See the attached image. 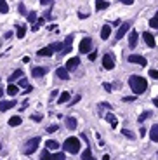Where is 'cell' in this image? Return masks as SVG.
<instances>
[{"label": "cell", "mask_w": 158, "mask_h": 160, "mask_svg": "<svg viewBox=\"0 0 158 160\" xmlns=\"http://www.w3.org/2000/svg\"><path fill=\"white\" fill-rule=\"evenodd\" d=\"M123 101H125V103H132V101H136V98H134V96H125Z\"/></svg>", "instance_id": "cell-39"}, {"label": "cell", "mask_w": 158, "mask_h": 160, "mask_svg": "<svg viewBox=\"0 0 158 160\" xmlns=\"http://www.w3.org/2000/svg\"><path fill=\"white\" fill-rule=\"evenodd\" d=\"M156 155H158V153H156Z\"/></svg>", "instance_id": "cell-51"}, {"label": "cell", "mask_w": 158, "mask_h": 160, "mask_svg": "<svg viewBox=\"0 0 158 160\" xmlns=\"http://www.w3.org/2000/svg\"><path fill=\"white\" fill-rule=\"evenodd\" d=\"M40 160H50V153H49V150H44V151H42Z\"/></svg>", "instance_id": "cell-32"}, {"label": "cell", "mask_w": 158, "mask_h": 160, "mask_svg": "<svg viewBox=\"0 0 158 160\" xmlns=\"http://www.w3.org/2000/svg\"><path fill=\"white\" fill-rule=\"evenodd\" d=\"M12 106H16V101H0V111H7Z\"/></svg>", "instance_id": "cell-14"}, {"label": "cell", "mask_w": 158, "mask_h": 160, "mask_svg": "<svg viewBox=\"0 0 158 160\" xmlns=\"http://www.w3.org/2000/svg\"><path fill=\"white\" fill-rule=\"evenodd\" d=\"M40 4H42V5H52L54 0H40Z\"/></svg>", "instance_id": "cell-40"}, {"label": "cell", "mask_w": 158, "mask_h": 160, "mask_svg": "<svg viewBox=\"0 0 158 160\" xmlns=\"http://www.w3.org/2000/svg\"><path fill=\"white\" fill-rule=\"evenodd\" d=\"M129 28H130V23H129V21L122 23V24H120V30L116 31V35H115V40L123 38V35H125V31H129Z\"/></svg>", "instance_id": "cell-7"}, {"label": "cell", "mask_w": 158, "mask_h": 160, "mask_svg": "<svg viewBox=\"0 0 158 160\" xmlns=\"http://www.w3.org/2000/svg\"><path fill=\"white\" fill-rule=\"evenodd\" d=\"M127 61L134 63V64H141V66H146V63H148L143 56H137V54H130V56L127 58Z\"/></svg>", "instance_id": "cell-5"}, {"label": "cell", "mask_w": 158, "mask_h": 160, "mask_svg": "<svg viewBox=\"0 0 158 160\" xmlns=\"http://www.w3.org/2000/svg\"><path fill=\"white\" fill-rule=\"evenodd\" d=\"M90 158H92V153H90V148H85V151H84V153H82V160H90Z\"/></svg>", "instance_id": "cell-28"}, {"label": "cell", "mask_w": 158, "mask_h": 160, "mask_svg": "<svg viewBox=\"0 0 158 160\" xmlns=\"http://www.w3.org/2000/svg\"><path fill=\"white\" fill-rule=\"evenodd\" d=\"M137 38H139L137 31H130V33H129V47H130V49L137 47Z\"/></svg>", "instance_id": "cell-8"}, {"label": "cell", "mask_w": 158, "mask_h": 160, "mask_svg": "<svg viewBox=\"0 0 158 160\" xmlns=\"http://www.w3.org/2000/svg\"><path fill=\"white\" fill-rule=\"evenodd\" d=\"M122 4H125V5H130V4H134V0H122Z\"/></svg>", "instance_id": "cell-44"}, {"label": "cell", "mask_w": 158, "mask_h": 160, "mask_svg": "<svg viewBox=\"0 0 158 160\" xmlns=\"http://www.w3.org/2000/svg\"><path fill=\"white\" fill-rule=\"evenodd\" d=\"M80 64V59L78 58H70L68 61H66V70L70 71V70H75V68Z\"/></svg>", "instance_id": "cell-11"}, {"label": "cell", "mask_w": 158, "mask_h": 160, "mask_svg": "<svg viewBox=\"0 0 158 160\" xmlns=\"http://www.w3.org/2000/svg\"><path fill=\"white\" fill-rule=\"evenodd\" d=\"M106 120L111 124V127H116V118H115L113 113H108V115H106Z\"/></svg>", "instance_id": "cell-27"}, {"label": "cell", "mask_w": 158, "mask_h": 160, "mask_svg": "<svg viewBox=\"0 0 158 160\" xmlns=\"http://www.w3.org/2000/svg\"><path fill=\"white\" fill-rule=\"evenodd\" d=\"M57 129H59L57 125H49V127H47V132H49V134H52V132H56Z\"/></svg>", "instance_id": "cell-36"}, {"label": "cell", "mask_w": 158, "mask_h": 160, "mask_svg": "<svg viewBox=\"0 0 158 160\" xmlns=\"http://www.w3.org/2000/svg\"><path fill=\"white\" fill-rule=\"evenodd\" d=\"M38 143H40V138H33L28 141V144L24 146V153L26 155H31V153H35V150L38 148Z\"/></svg>", "instance_id": "cell-3"}, {"label": "cell", "mask_w": 158, "mask_h": 160, "mask_svg": "<svg viewBox=\"0 0 158 160\" xmlns=\"http://www.w3.org/2000/svg\"><path fill=\"white\" fill-rule=\"evenodd\" d=\"M103 87L106 89V92H111V89H113V87H111V84H108V82H104V84H103Z\"/></svg>", "instance_id": "cell-38"}, {"label": "cell", "mask_w": 158, "mask_h": 160, "mask_svg": "<svg viewBox=\"0 0 158 160\" xmlns=\"http://www.w3.org/2000/svg\"><path fill=\"white\" fill-rule=\"evenodd\" d=\"M50 49H52L54 52H63V49H64V44H61V42H56V44H50Z\"/></svg>", "instance_id": "cell-23"}, {"label": "cell", "mask_w": 158, "mask_h": 160, "mask_svg": "<svg viewBox=\"0 0 158 160\" xmlns=\"http://www.w3.org/2000/svg\"><path fill=\"white\" fill-rule=\"evenodd\" d=\"M110 35H111V26H110V24H104L103 30H101V38L108 40V38H110Z\"/></svg>", "instance_id": "cell-16"}, {"label": "cell", "mask_w": 158, "mask_h": 160, "mask_svg": "<svg viewBox=\"0 0 158 160\" xmlns=\"http://www.w3.org/2000/svg\"><path fill=\"white\" fill-rule=\"evenodd\" d=\"M0 150H2V143H0Z\"/></svg>", "instance_id": "cell-49"}, {"label": "cell", "mask_w": 158, "mask_h": 160, "mask_svg": "<svg viewBox=\"0 0 158 160\" xmlns=\"http://www.w3.org/2000/svg\"><path fill=\"white\" fill-rule=\"evenodd\" d=\"M7 94H9V96H16V94H19V87L16 84H9V87H7Z\"/></svg>", "instance_id": "cell-18"}, {"label": "cell", "mask_w": 158, "mask_h": 160, "mask_svg": "<svg viewBox=\"0 0 158 160\" xmlns=\"http://www.w3.org/2000/svg\"><path fill=\"white\" fill-rule=\"evenodd\" d=\"M52 54H54V51L50 49V45H49V47H44V49H38V51H37V56H40V58H42V56H45V58H50Z\"/></svg>", "instance_id": "cell-12"}, {"label": "cell", "mask_w": 158, "mask_h": 160, "mask_svg": "<svg viewBox=\"0 0 158 160\" xmlns=\"http://www.w3.org/2000/svg\"><path fill=\"white\" fill-rule=\"evenodd\" d=\"M63 146H64V151H68V153H78L80 151V139L78 138H68Z\"/></svg>", "instance_id": "cell-2"}, {"label": "cell", "mask_w": 158, "mask_h": 160, "mask_svg": "<svg viewBox=\"0 0 158 160\" xmlns=\"http://www.w3.org/2000/svg\"><path fill=\"white\" fill-rule=\"evenodd\" d=\"M50 160H66V155L64 153H54V155H50Z\"/></svg>", "instance_id": "cell-31"}, {"label": "cell", "mask_w": 158, "mask_h": 160, "mask_svg": "<svg viewBox=\"0 0 158 160\" xmlns=\"http://www.w3.org/2000/svg\"><path fill=\"white\" fill-rule=\"evenodd\" d=\"M103 66L106 68V70H113L115 68V59L111 54H104V58H103Z\"/></svg>", "instance_id": "cell-6"}, {"label": "cell", "mask_w": 158, "mask_h": 160, "mask_svg": "<svg viewBox=\"0 0 158 160\" xmlns=\"http://www.w3.org/2000/svg\"><path fill=\"white\" fill-rule=\"evenodd\" d=\"M149 138H151V141L158 143V124L151 127V131H149Z\"/></svg>", "instance_id": "cell-17"}, {"label": "cell", "mask_w": 158, "mask_h": 160, "mask_svg": "<svg viewBox=\"0 0 158 160\" xmlns=\"http://www.w3.org/2000/svg\"><path fill=\"white\" fill-rule=\"evenodd\" d=\"M90 49H92V40L89 38H84L80 42V52L82 54H90Z\"/></svg>", "instance_id": "cell-4"}, {"label": "cell", "mask_w": 158, "mask_h": 160, "mask_svg": "<svg viewBox=\"0 0 158 160\" xmlns=\"http://www.w3.org/2000/svg\"><path fill=\"white\" fill-rule=\"evenodd\" d=\"M143 40H144V44L148 45V47H155V38L149 31H144V33H143Z\"/></svg>", "instance_id": "cell-9"}, {"label": "cell", "mask_w": 158, "mask_h": 160, "mask_svg": "<svg viewBox=\"0 0 158 160\" xmlns=\"http://www.w3.org/2000/svg\"><path fill=\"white\" fill-rule=\"evenodd\" d=\"M97 58V52H96V51H94V52H90V54H89V59H90V61H94V59H96Z\"/></svg>", "instance_id": "cell-42"}, {"label": "cell", "mask_w": 158, "mask_h": 160, "mask_svg": "<svg viewBox=\"0 0 158 160\" xmlns=\"http://www.w3.org/2000/svg\"><path fill=\"white\" fill-rule=\"evenodd\" d=\"M108 7H110V2H106V0H99V2H96V9L97 11L108 9Z\"/></svg>", "instance_id": "cell-22"}, {"label": "cell", "mask_w": 158, "mask_h": 160, "mask_svg": "<svg viewBox=\"0 0 158 160\" xmlns=\"http://www.w3.org/2000/svg\"><path fill=\"white\" fill-rule=\"evenodd\" d=\"M45 73H47V68H44V66H37V68H33V70H31V75L35 77V78L44 77Z\"/></svg>", "instance_id": "cell-10"}, {"label": "cell", "mask_w": 158, "mask_h": 160, "mask_svg": "<svg viewBox=\"0 0 158 160\" xmlns=\"http://www.w3.org/2000/svg\"><path fill=\"white\" fill-rule=\"evenodd\" d=\"M80 101V96H77V98L73 99V101H70V104H75V103H78Z\"/></svg>", "instance_id": "cell-45"}, {"label": "cell", "mask_w": 158, "mask_h": 160, "mask_svg": "<svg viewBox=\"0 0 158 160\" xmlns=\"http://www.w3.org/2000/svg\"><path fill=\"white\" fill-rule=\"evenodd\" d=\"M66 127H68L70 131H75L77 129V118H73V117L66 118Z\"/></svg>", "instance_id": "cell-19"}, {"label": "cell", "mask_w": 158, "mask_h": 160, "mask_svg": "<svg viewBox=\"0 0 158 160\" xmlns=\"http://www.w3.org/2000/svg\"><path fill=\"white\" fill-rule=\"evenodd\" d=\"M21 117H11L9 118V125L11 127H18V125H21Z\"/></svg>", "instance_id": "cell-21"}, {"label": "cell", "mask_w": 158, "mask_h": 160, "mask_svg": "<svg viewBox=\"0 0 158 160\" xmlns=\"http://www.w3.org/2000/svg\"><path fill=\"white\" fill-rule=\"evenodd\" d=\"M19 12H21V14H26V7H24V4H19Z\"/></svg>", "instance_id": "cell-41"}, {"label": "cell", "mask_w": 158, "mask_h": 160, "mask_svg": "<svg viewBox=\"0 0 158 160\" xmlns=\"http://www.w3.org/2000/svg\"><path fill=\"white\" fill-rule=\"evenodd\" d=\"M68 99H70V92H63L61 96H59V99H57V103H61L63 104V103H66Z\"/></svg>", "instance_id": "cell-30"}, {"label": "cell", "mask_w": 158, "mask_h": 160, "mask_svg": "<svg viewBox=\"0 0 158 160\" xmlns=\"http://www.w3.org/2000/svg\"><path fill=\"white\" fill-rule=\"evenodd\" d=\"M23 73H24V71H23V70H16V71H14V73H12V75L9 77V82H11V84H12L14 80H18V78H23Z\"/></svg>", "instance_id": "cell-20"}, {"label": "cell", "mask_w": 158, "mask_h": 160, "mask_svg": "<svg viewBox=\"0 0 158 160\" xmlns=\"http://www.w3.org/2000/svg\"><path fill=\"white\" fill-rule=\"evenodd\" d=\"M103 160H110V155H104V157H103Z\"/></svg>", "instance_id": "cell-48"}, {"label": "cell", "mask_w": 158, "mask_h": 160, "mask_svg": "<svg viewBox=\"0 0 158 160\" xmlns=\"http://www.w3.org/2000/svg\"><path fill=\"white\" fill-rule=\"evenodd\" d=\"M149 26L155 28V30H158V11H156V14L153 16V19H149Z\"/></svg>", "instance_id": "cell-25"}, {"label": "cell", "mask_w": 158, "mask_h": 160, "mask_svg": "<svg viewBox=\"0 0 158 160\" xmlns=\"http://www.w3.org/2000/svg\"><path fill=\"white\" fill-rule=\"evenodd\" d=\"M149 77L158 80V70H149Z\"/></svg>", "instance_id": "cell-37"}, {"label": "cell", "mask_w": 158, "mask_h": 160, "mask_svg": "<svg viewBox=\"0 0 158 160\" xmlns=\"http://www.w3.org/2000/svg\"><path fill=\"white\" fill-rule=\"evenodd\" d=\"M153 104H155V106L158 108V99H153Z\"/></svg>", "instance_id": "cell-47"}, {"label": "cell", "mask_w": 158, "mask_h": 160, "mask_svg": "<svg viewBox=\"0 0 158 160\" xmlns=\"http://www.w3.org/2000/svg\"><path fill=\"white\" fill-rule=\"evenodd\" d=\"M56 75L59 77L61 80H68V78H70V73H68V70H66V68H57Z\"/></svg>", "instance_id": "cell-15"}, {"label": "cell", "mask_w": 158, "mask_h": 160, "mask_svg": "<svg viewBox=\"0 0 158 160\" xmlns=\"http://www.w3.org/2000/svg\"><path fill=\"white\" fill-rule=\"evenodd\" d=\"M122 132H123V136H127V138H130V139L136 138V136H134V132H130V131H127V129H123Z\"/></svg>", "instance_id": "cell-35"}, {"label": "cell", "mask_w": 158, "mask_h": 160, "mask_svg": "<svg viewBox=\"0 0 158 160\" xmlns=\"http://www.w3.org/2000/svg\"><path fill=\"white\" fill-rule=\"evenodd\" d=\"M90 160H96V158H90Z\"/></svg>", "instance_id": "cell-50"}, {"label": "cell", "mask_w": 158, "mask_h": 160, "mask_svg": "<svg viewBox=\"0 0 158 160\" xmlns=\"http://www.w3.org/2000/svg\"><path fill=\"white\" fill-rule=\"evenodd\" d=\"M45 144H47V150H57V148H59V143L54 141V139H49Z\"/></svg>", "instance_id": "cell-24"}, {"label": "cell", "mask_w": 158, "mask_h": 160, "mask_svg": "<svg viewBox=\"0 0 158 160\" xmlns=\"http://www.w3.org/2000/svg\"><path fill=\"white\" fill-rule=\"evenodd\" d=\"M0 12L2 14L9 12V5H7V2H4V0H0Z\"/></svg>", "instance_id": "cell-29"}, {"label": "cell", "mask_w": 158, "mask_h": 160, "mask_svg": "<svg viewBox=\"0 0 158 160\" xmlns=\"http://www.w3.org/2000/svg\"><path fill=\"white\" fill-rule=\"evenodd\" d=\"M71 44H73V35H68L64 38V49H63L61 54H66L68 51H71Z\"/></svg>", "instance_id": "cell-13"}, {"label": "cell", "mask_w": 158, "mask_h": 160, "mask_svg": "<svg viewBox=\"0 0 158 160\" xmlns=\"http://www.w3.org/2000/svg\"><path fill=\"white\" fill-rule=\"evenodd\" d=\"M31 118L35 120V122H40V120H42V117H40V115H31Z\"/></svg>", "instance_id": "cell-43"}, {"label": "cell", "mask_w": 158, "mask_h": 160, "mask_svg": "<svg viewBox=\"0 0 158 160\" xmlns=\"http://www.w3.org/2000/svg\"><path fill=\"white\" fill-rule=\"evenodd\" d=\"M129 85H130V89L134 91V94H144L146 89H148V82H146L144 77H139V75H132L129 78Z\"/></svg>", "instance_id": "cell-1"}, {"label": "cell", "mask_w": 158, "mask_h": 160, "mask_svg": "<svg viewBox=\"0 0 158 160\" xmlns=\"http://www.w3.org/2000/svg\"><path fill=\"white\" fill-rule=\"evenodd\" d=\"M16 35H18V38H24V35H26V26H18Z\"/></svg>", "instance_id": "cell-26"}, {"label": "cell", "mask_w": 158, "mask_h": 160, "mask_svg": "<svg viewBox=\"0 0 158 160\" xmlns=\"http://www.w3.org/2000/svg\"><path fill=\"white\" fill-rule=\"evenodd\" d=\"M149 117H151V111H144L143 115H139V122H144L146 118H149Z\"/></svg>", "instance_id": "cell-33"}, {"label": "cell", "mask_w": 158, "mask_h": 160, "mask_svg": "<svg viewBox=\"0 0 158 160\" xmlns=\"http://www.w3.org/2000/svg\"><path fill=\"white\" fill-rule=\"evenodd\" d=\"M28 21H30V23H35V21H37V12H33V11H31V12L28 14Z\"/></svg>", "instance_id": "cell-34"}, {"label": "cell", "mask_w": 158, "mask_h": 160, "mask_svg": "<svg viewBox=\"0 0 158 160\" xmlns=\"http://www.w3.org/2000/svg\"><path fill=\"white\" fill-rule=\"evenodd\" d=\"M4 96V89H2V85H0V98Z\"/></svg>", "instance_id": "cell-46"}]
</instances>
